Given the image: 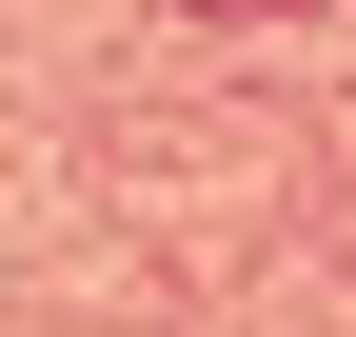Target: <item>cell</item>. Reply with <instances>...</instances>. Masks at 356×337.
Returning <instances> with one entry per match:
<instances>
[{
    "mask_svg": "<svg viewBox=\"0 0 356 337\" xmlns=\"http://www.w3.org/2000/svg\"><path fill=\"white\" fill-rule=\"evenodd\" d=\"M198 20H277V0H198Z\"/></svg>",
    "mask_w": 356,
    "mask_h": 337,
    "instance_id": "cell-1",
    "label": "cell"
}]
</instances>
